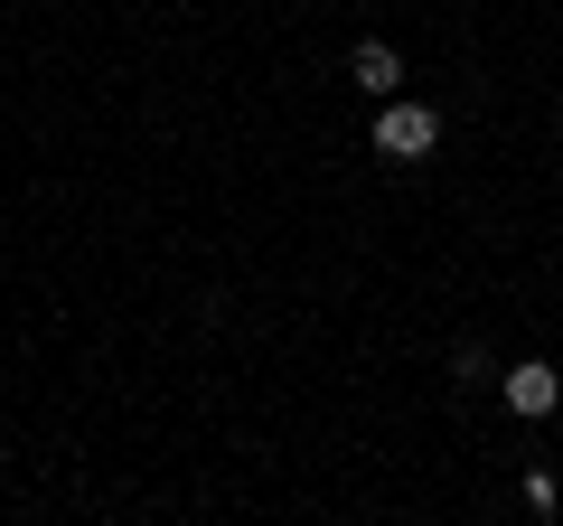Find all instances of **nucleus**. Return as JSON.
Listing matches in <instances>:
<instances>
[{"mask_svg":"<svg viewBox=\"0 0 563 526\" xmlns=\"http://www.w3.org/2000/svg\"><path fill=\"white\" fill-rule=\"evenodd\" d=\"M432 142H442V113L432 103H385L376 113V132H366V151H385V161H432Z\"/></svg>","mask_w":563,"mask_h":526,"instance_id":"nucleus-1","label":"nucleus"},{"mask_svg":"<svg viewBox=\"0 0 563 526\" xmlns=\"http://www.w3.org/2000/svg\"><path fill=\"white\" fill-rule=\"evenodd\" d=\"M498 385H507V414H526V424H544V414L563 405V376H554L544 358H517V366H507Z\"/></svg>","mask_w":563,"mask_h":526,"instance_id":"nucleus-2","label":"nucleus"},{"mask_svg":"<svg viewBox=\"0 0 563 526\" xmlns=\"http://www.w3.org/2000/svg\"><path fill=\"white\" fill-rule=\"evenodd\" d=\"M347 76H357V95L395 103V85H404V57H395L385 39H357V57H347Z\"/></svg>","mask_w":563,"mask_h":526,"instance_id":"nucleus-3","label":"nucleus"}]
</instances>
